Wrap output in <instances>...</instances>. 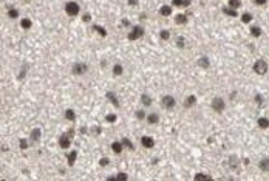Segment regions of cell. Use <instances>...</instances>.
Segmentation results:
<instances>
[{"label": "cell", "mask_w": 269, "mask_h": 181, "mask_svg": "<svg viewBox=\"0 0 269 181\" xmlns=\"http://www.w3.org/2000/svg\"><path fill=\"white\" fill-rule=\"evenodd\" d=\"M254 71L258 73V74H264L268 71V62L263 61V59H258V61L254 64Z\"/></svg>", "instance_id": "7"}, {"label": "cell", "mask_w": 269, "mask_h": 181, "mask_svg": "<svg viewBox=\"0 0 269 181\" xmlns=\"http://www.w3.org/2000/svg\"><path fill=\"white\" fill-rule=\"evenodd\" d=\"M159 37L163 39V40H169V39H170V31H169V30H161Z\"/></svg>", "instance_id": "29"}, {"label": "cell", "mask_w": 269, "mask_h": 181, "mask_svg": "<svg viewBox=\"0 0 269 181\" xmlns=\"http://www.w3.org/2000/svg\"><path fill=\"white\" fill-rule=\"evenodd\" d=\"M111 71H113V74L115 76H121L124 73V67L121 65V64H115L113 65V68H111Z\"/></svg>", "instance_id": "21"}, {"label": "cell", "mask_w": 269, "mask_h": 181, "mask_svg": "<svg viewBox=\"0 0 269 181\" xmlns=\"http://www.w3.org/2000/svg\"><path fill=\"white\" fill-rule=\"evenodd\" d=\"M145 121L147 123H149L150 125H153V124H158V121H159V115L158 113H149V115H147V118H145Z\"/></svg>", "instance_id": "9"}, {"label": "cell", "mask_w": 269, "mask_h": 181, "mask_svg": "<svg viewBox=\"0 0 269 181\" xmlns=\"http://www.w3.org/2000/svg\"><path fill=\"white\" fill-rule=\"evenodd\" d=\"M241 20H243V23H249V22H252V14H250V12H244V14L241 16Z\"/></svg>", "instance_id": "31"}, {"label": "cell", "mask_w": 269, "mask_h": 181, "mask_svg": "<svg viewBox=\"0 0 269 181\" xmlns=\"http://www.w3.org/2000/svg\"><path fill=\"white\" fill-rule=\"evenodd\" d=\"M210 107L213 108V111H217V113H223L224 111V108H226V104H224V99L223 98H213L212 99V104H210Z\"/></svg>", "instance_id": "3"}, {"label": "cell", "mask_w": 269, "mask_h": 181, "mask_svg": "<svg viewBox=\"0 0 269 181\" xmlns=\"http://www.w3.org/2000/svg\"><path fill=\"white\" fill-rule=\"evenodd\" d=\"M105 119L108 121L110 124H115V123H116V119H118V116H116V115H113V113H108V115L105 116Z\"/></svg>", "instance_id": "34"}, {"label": "cell", "mask_w": 269, "mask_h": 181, "mask_svg": "<svg viewBox=\"0 0 269 181\" xmlns=\"http://www.w3.org/2000/svg\"><path fill=\"white\" fill-rule=\"evenodd\" d=\"M19 146H20V149H28V141H26V139H20L19 141Z\"/></svg>", "instance_id": "37"}, {"label": "cell", "mask_w": 269, "mask_h": 181, "mask_svg": "<svg viewBox=\"0 0 269 181\" xmlns=\"http://www.w3.org/2000/svg\"><path fill=\"white\" fill-rule=\"evenodd\" d=\"M229 166L234 167V169H237V167H238V160H237V156H231V158H229Z\"/></svg>", "instance_id": "33"}, {"label": "cell", "mask_w": 269, "mask_h": 181, "mask_svg": "<svg viewBox=\"0 0 269 181\" xmlns=\"http://www.w3.org/2000/svg\"><path fill=\"white\" fill-rule=\"evenodd\" d=\"M161 105H163V108H165V110H172V108H175V105H176V101H175V98L172 94H164L163 99H161Z\"/></svg>", "instance_id": "2"}, {"label": "cell", "mask_w": 269, "mask_h": 181, "mask_svg": "<svg viewBox=\"0 0 269 181\" xmlns=\"http://www.w3.org/2000/svg\"><path fill=\"white\" fill-rule=\"evenodd\" d=\"M266 2H268V0H254L255 5H266Z\"/></svg>", "instance_id": "42"}, {"label": "cell", "mask_w": 269, "mask_h": 181, "mask_svg": "<svg viewBox=\"0 0 269 181\" xmlns=\"http://www.w3.org/2000/svg\"><path fill=\"white\" fill-rule=\"evenodd\" d=\"M65 118L68 121H74L76 119V113L74 110H71V108H67V111H65Z\"/></svg>", "instance_id": "27"}, {"label": "cell", "mask_w": 269, "mask_h": 181, "mask_svg": "<svg viewBox=\"0 0 269 181\" xmlns=\"http://www.w3.org/2000/svg\"><path fill=\"white\" fill-rule=\"evenodd\" d=\"M99 164L101 166H108L110 164V160H108V158H102V160L99 161Z\"/></svg>", "instance_id": "40"}, {"label": "cell", "mask_w": 269, "mask_h": 181, "mask_svg": "<svg viewBox=\"0 0 269 181\" xmlns=\"http://www.w3.org/2000/svg\"><path fill=\"white\" fill-rule=\"evenodd\" d=\"M159 14L164 16V17H169L170 14H172V6L170 5H163L159 8Z\"/></svg>", "instance_id": "13"}, {"label": "cell", "mask_w": 269, "mask_h": 181, "mask_svg": "<svg viewBox=\"0 0 269 181\" xmlns=\"http://www.w3.org/2000/svg\"><path fill=\"white\" fill-rule=\"evenodd\" d=\"M196 104V98H195V94H189V96L186 98V101H184V108H190V107H194Z\"/></svg>", "instance_id": "10"}, {"label": "cell", "mask_w": 269, "mask_h": 181, "mask_svg": "<svg viewBox=\"0 0 269 181\" xmlns=\"http://www.w3.org/2000/svg\"><path fill=\"white\" fill-rule=\"evenodd\" d=\"M141 144L144 149H153L155 147V139L152 136H142L141 138Z\"/></svg>", "instance_id": "8"}, {"label": "cell", "mask_w": 269, "mask_h": 181, "mask_svg": "<svg viewBox=\"0 0 269 181\" xmlns=\"http://www.w3.org/2000/svg\"><path fill=\"white\" fill-rule=\"evenodd\" d=\"M82 20L85 22V23H90V22H91V16H90L88 12H85V14L82 16Z\"/></svg>", "instance_id": "38"}, {"label": "cell", "mask_w": 269, "mask_h": 181, "mask_svg": "<svg viewBox=\"0 0 269 181\" xmlns=\"http://www.w3.org/2000/svg\"><path fill=\"white\" fill-rule=\"evenodd\" d=\"M134 116H136V119H138V121H145V118H147V115H145V110H144V108L138 110L136 113H134Z\"/></svg>", "instance_id": "25"}, {"label": "cell", "mask_w": 269, "mask_h": 181, "mask_svg": "<svg viewBox=\"0 0 269 181\" xmlns=\"http://www.w3.org/2000/svg\"><path fill=\"white\" fill-rule=\"evenodd\" d=\"M111 150H113L115 153H121L124 150V144L121 142V141H115V142H111Z\"/></svg>", "instance_id": "14"}, {"label": "cell", "mask_w": 269, "mask_h": 181, "mask_svg": "<svg viewBox=\"0 0 269 181\" xmlns=\"http://www.w3.org/2000/svg\"><path fill=\"white\" fill-rule=\"evenodd\" d=\"M175 22H176L178 25H184V23H187V16L186 14H176L175 16Z\"/></svg>", "instance_id": "22"}, {"label": "cell", "mask_w": 269, "mask_h": 181, "mask_svg": "<svg viewBox=\"0 0 269 181\" xmlns=\"http://www.w3.org/2000/svg\"><path fill=\"white\" fill-rule=\"evenodd\" d=\"M223 12H224L226 16H232V17H237V16H238L237 10H234V8H231V6H224V8H223Z\"/></svg>", "instance_id": "19"}, {"label": "cell", "mask_w": 269, "mask_h": 181, "mask_svg": "<svg viewBox=\"0 0 269 181\" xmlns=\"http://www.w3.org/2000/svg\"><path fill=\"white\" fill-rule=\"evenodd\" d=\"M144 28H142L141 25H134L133 28H132V31H130V34H128V40H136V39H139V37H142L144 36Z\"/></svg>", "instance_id": "4"}, {"label": "cell", "mask_w": 269, "mask_h": 181, "mask_svg": "<svg viewBox=\"0 0 269 181\" xmlns=\"http://www.w3.org/2000/svg\"><path fill=\"white\" fill-rule=\"evenodd\" d=\"M87 70H88V65L84 64V62H74L73 67H71V73L74 76H82L87 73Z\"/></svg>", "instance_id": "1"}, {"label": "cell", "mask_w": 269, "mask_h": 181, "mask_svg": "<svg viewBox=\"0 0 269 181\" xmlns=\"http://www.w3.org/2000/svg\"><path fill=\"white\" fill-rule=\"evenodd\" d=\"M79 11H80V6H79L76 2H68V3L65 5V12H67L68 16H71V17L78 16Z\"/></svg>", "instance_id": "6"}, {"label": "cell", "mask_w": 269, "mask_h": 181, "mask_svg": "<svg viewBox=\"0 0 269 181\" xmlns=\"http://www.w3.org/2000/svg\"><path fill=\"white\" fill-rule=\"evenodd\" d=\"M105 96H107V99H108V101H110L111 104H113L115 107H119V105H121V104H119V99H118V96H116V94H115L113 92H108V93L105 94Z\"/></svg>", "instance_id": "12"}, {"label": "cell", "mask_w": 269, "mask_h": 181, "mask_svg": "<svg viewBox=\"0 0 269 181\" xmlns=\"http://www.w3.org/2000/svg\"><path fill=\"white\" fill-rule=\"evenodd\" d=\"M76 156H78V152H76V150H73L71 153H68V156H67V158H68V164H70V166H73V164H74Z\"/></svg>", "instance_id": "28"}, {"label": "cell", "mask_w": 269, "mask_h": 181, "mask_svg": "<svg viewBox=\"0 0 269 181\" xmlns=\"http://www.w3.org/2000/svg\"><path fill=\"white\" fill-rule=\"evenodd\" d=\"M20 26L23 30H30L31 26H33V22H31V19H28V17H23V19L20 20Z\"/></svg>", "instance_id": "17"}, {"label": "cell", "mask_w": 269, "mask_h": 181, "mask_svg": "<svg viewBox=\"0 0 269 181\" xmlns=\"http://www.w3.org/2000/svg\"><path fill=\"white\" fill-rule=\"evenodd\" d=\"M127 178H128V176L125 175V173H118V175H116V180H127Z\"/></svg>", "instance_id": "41"}, {"label": "cell", "mask_w": 269, "mask_h": 181, "mask_svg": "<svg viewBox=\"0 0 269 181\" xmlns=\"http://www.w3.org/2000/svg\"><path fill=\"white\" fill-rule=\"evenodd\" d=\"M152 102H153V101H152V98L149 96V94H142V96H141V104H142V105H144L145 108H149L150 105H152Z\"/></svg>", "instance_id": "16"}, {"label": "cell", "mask_w": 269, "mask_h": 181, "mask_svg": "<svg viewBox=\"0 0 269 181\" xmlns=\"http://www.w3.org/2000/svg\"><path fill=\"white\" fill-rule=\"evenodd\" d=\"M128 5L130 6H136L138 5V0H128Z\"/></svg>", "instance_id": "44"}, {"label": "cell", "mask_w": 269, "mask_h": 181, "mask_svg": "<svg viewBox=\"0 0 269 181\" xmlns=\"http://www.w3.org/2000/svg\"><path fill=\"white\" fill-rule=\"evenodd\" d=\"M91 132L95 133V135H99V133H101V127H93Z\"/></svg>", "instance_id": "43"}, {"label": "cell", "mask_w": 269, "mask_h": 181, "mask_svg": "<svg viewBox=\"0 0 269 181\" xmlns=\"http://www.w3.org/2000/svg\"><path fill=\"white\" fill-rule=\"evenodd\" d=\"M227 6L234 8V10H238V8L241 6V2H240V0H229V5H227Z\"/></svg>", "instance_id": "32"}, {"label": "cell", "mask_w": 269, "mask_h": 181, "mask_svg": "<svg viewBox=\"0 0 269 181\" xmlns=\"http://www.w3.org/2000/svg\"><path fill=\"white\" fill-rule=\"evenodd\" d=\"M184 45H186V40L183 39V37H178L176 39V47L178 48H184Z\"/></svg>", "instance_id": "36"}, {"label": "cell", "mask_w": 269, "mask_h": 181, "mask_svg": "<svg viewBox=\"0 0 269 181\" xmlns=\"http://www.w3.org/2000/svg\"><path fill=\"white\" fill-rule=\"evenodd\" d=\"M195 180H210V175H206V173H196V175H195Z\"/></svg>", "instance_id": "35"}, {"label": "cell", "mask_w": 269, "mask_h": 181, "mask_svg": "<svg viewBox=\"0 0 269 181\" xmlns=\"http://www.w3.org/2000/svg\"><path fill=\"white\" fill-rule=\"evenodd\" d=\"M93 30H95L96 33H99V36H102V37H105L107 36V30L104 28V26H101V25H95L93 26Z\"/></svg>", "instance_id": "26"}, {"label": "cell", "mask_w": 269, "mask_h": 181, "mask_svg": "<svg viewBox=\"0 0 269 181\" xmlns=\"http://www.w3.org/2000/svg\"><path fill=\"white\" fill-rule=\"evenodd\" d=\"M257 124H258V127L260 129H268L269 127V119H268V118H264V116H261V118H258V119H257Z\"/></svg>", "instance_id": "15"}, {"label": "cell", "mask_w": 269, "mask_h": 181, "mask_svg": "<svg viewBox=\"0 0 269 181\" xmlns=\"http://www.w3.org/2000/svg\"><path fill=\"white\" fill-rule=\"evenodd\" d=\"M121 142L124 144V147H125V149H128V150H134V146H133V142L130 141L128 138H122V139H121Z\"/></svg>", "instance_id": "24"}, {"label": "cell", "mask_w": 269, "mask_h": 181, "mask_svg": "<svg viewBox=\"0 0 269 181\" xmlns=\"http://www.w3.org/2000/svg\"><path fill=\"white\" fill-rule=\"evenodd\" d=\"M30 139L33 142H37L40 139V129H34L33 132H31V135H30Z\"/></svg>", "instance_id": "18"}, {"label": "cell", "mask_w": 269, "mask_h": 181, "mask_svg": "<svg viewBox=\"0 0 269 181\" xmlns=\"http://www.w3.org/2000/svg\"><path fill=\"white\" fill-rule=\"evenodd\" d=\"M250 36H252V37H260V36H261V28H260V26H250Z\"/></svg>", "instance_id": "23"}, {"label": "cell", "mask_w": 269, "mask_h": 181, "mask_svg": "<svg viewBox=\"0 0 269 181\" xmlns=\"http://www.w3.org/2000/svg\"><path fill=\"white\" fill-rule=\"evenodd\" d=\"M8 17H10V19H17V17H19V11H17L16 8H11V10L8 11Z\"/></svg>", "instance_id": "30"}, {"label": "cell", "mask_w": 269, "mask_h": 181, "mask_svg": "<svg viewBox=\"0 0 269 181\" xmlns=\"http://www.w3.org/2000/svg\"><path fill=\"white\" fill-rule=\"evenodd\" d=\"M183 3H184V0H172V5H173V6L183 8Z\"/></svg>", "instance_id": "39"}, {"label": "cell", "mask_w": 269, "mask_h": 181, "mask_svg": "<svg viewBox=\"0 0 269 181\" xmlns=\"http://www.w3.org/2000/svg\"><path fill=\"white\" fill-rule=\"evenodd\" d=\"M71 138H73V132H67L59 136V146L62 149H68L71 146Z\"/></svg>", "instance_id": "5"}, {"label": "cell", "mask_w": 269, "mask_h": 181, "mask_svg": "<svg viewBox=\"0 0 269 181\" xmlns=\"http://www.w3.org/2000/svg\"><path fill=\"white\" fill-rule=\"evenodd\" d=\"M198 65L201 67V68H209L210 62H209V59L206 57V56H201V57L198 59Z\"/></svg>", "instance_id": "20"}, {"label": "cell", "mask_w": 269, "mask_h": 181, "mask_svg": "<svg viewBox=\"0 0 269 181\" xmlns=\"http://www.w3.org/2000/svg\"><path fill=\"white\" fill-rule=\"evenodd\" d=\"M258 169L261 172H269V158H261L258 161Z\"/></svg>", "instance_id": "11"}]
</instances>
